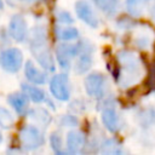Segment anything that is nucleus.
I'll return each mask as SVG.
<instances>
[{
	"instance_id": "obj_1",
	"label": "nucleus",
	"mask_w": 155,
	"mask_h": 155,
	"mask_svg": "<svg viewBox=\"0 0 155 155\" xmlns=\"http://www.w3.org/2000/svg\"><path fill=\"white\" fill-rule=\"evenodd\" d=\"M119 62V84L127 88L138 84L144 76V67L140 58L132 51H119L116 54Z\"/></svg>"
},
{
	"instance_id": "obj_2",
	"label": "nucleus",
	"mask_w": 155,
	"mask_h": 155,
	"mask_svg": "<svg viewBox=\"0 0 155 155\" xmlns=\"http://www.w3.org/2000/svg\"><path fill=\"white\" fill-rule=\"evenodd\" d=\"M30 51L36 62L47 71H53L54 62L53 56L47 42L46 28L44 25H35L30 35Z\"/></svg>"
},
{
	"instance_id": "obj_3",
	"label": "nucleus",
	"mask_w": 155,
	"mask_h": 155,
	"mask_svg": "<svg viewBox=\"0 0 155 155\" xmlns=\"http://www.w3.org/2000/svg\"><path fill=\"white\" fill-rule=\"evenodd\" d=\"M19 142L21 145L27 150H34L40 148L45 143V138L39 127L34 125H27L19 131Z\"/></svg>"
},
{
	"instance_id": "obj_4",
	"label": "nucleus",
	"mask_w": 155,
	"mask_h": 155,
	"mask_svg": "<svg viewBox=\"0 0 155 155\" xmlns=\"http://www.w3.org/2000/svg\"><path fill=\"white\" fill-rule=\"evenodd\" d=\"M82 47V41L76 44H61L56 48V58L61 68L68 71L71 67V59L78 57Z\"/></svg>"
},
{
	"instance_id": "obj_5",
	"label": "nucleus",
	"mask_w": 155,
	"mask_h": 155,
	"mask_svg": "<svg viewBox=\"0 0 155 155\" xmlns=\"http://www.w3.org/2000/svg\"><path fill=\"white\" fill-rule=\"evenodd\" d=\"M23 64V53L17 47H10L0 53V67L8 73H17Z\"/></svg>"
},
{
	"instance_id": "obj_6",
	"label": "nucleus",
	"mask_w": 155,
	"mask_h": 155,
	"mask_svg": "<svg viewBox=\"0 0 155 155\" xmlns=\"http://www.w3.org/2000/svg\"><path fill=\"white\" fill-rule=\"evenodd\" d=\"M101 115H102V122L108 131L114 133L120 128V117L114 99L110 98L104 102Z\"/></svg>"
},
{
	"instance_id": "obj_7",
	"label": "nucleus",
	"mask_w": 155,
	"mask_h": 155,
	"mask_svg": "<svg viewBox=\"0 0 155 155\" xmlns=\"http://www.w3.org/2000/svg\"><path fill=\"white\" fill-rule=\"evenodd\" d=\"M50 91L58 101H68L70 98V84L67 74H56L50 80Z\"/></svg>"
},
{
	"instance_id": "obj_8",
	"label": "nucleus",
	"mask_w": 155,
	"mask_h": 155,
	"mask_svg": "<svg viewBox=\"0 0 155 155\" xmlns=\"http://www.w3.org/2000/svg\"><path fill=\"white\" fill-rule=\"evenodd\" d=\"M107 86L105 76L99 73H92L85 79V90L88 96L94 98H101L104 94Z\"/></svg>"
},
{
	"instance_id": "obj_9",
	"label": "nucleus",
	"mask_w": 155,
	"mask_h": 155,
	"mask_svg": "<svg viewBox=\"0 0 155 155\" xmlns=\"http://www.w3.org/2000/svg\"><path fill=\"white\" fill-rule=\"evenodd\" d=\"M75 12L78 15V17L85 22L87 25L92 27V28H97L99 24L98 17L96 15V12L93 11L92 6L90 5L88 1L86 0H78L75 2Z\"/></svg>"
},
{
	"instance_id": "obj_10",
	"label": "nucleus",
	"mask_w": 155,
	"mask_h": 155,
	"mask_svg": "<svg viewBox=\"0 0 155 155\" xmlns=\"http://www.w3.org/2000/svg\"><path fill=\"white\" fill-rule=\"evenodd\" d=\"M8 31H10L11 38L17 42H22L27 39V34H28L27 22L22 15L17 13V15H13L11 17Z\"/></svg>"
},
{
	"instance_id": "obj_11",
	"label": "nucleus",
	"mask_w": 155,
	"mask_h": 155,
	"mask_svg": "<svg viewBox=\"0 0 155 155\" xmlns=\"http://www.w3.org/2000/svg\"><path fill=\"white\" fill-rule=\"evenodd\" d=\"M24 74L28 81L36 85H44L47 81V74L40 70L31 61H27L24 64Z\"/></svg>"
},
{
	"instance_id": "obj_12",
	"label": "nucleus",
	"mask_w": 155,
	"mask_h": 155,
	"mask_svg": "<svg viewBox=\"0 0 155 155\" xmlns=\"http://www.w3.org/2000/svg\"><path fill=\"white\" fill-rule=\"evenodd\" d=\"M91 65H92L91 47L87 42H82V47L79 53V59L75 64V71L78 74H84L91 68Z\"/></svg>"
},
{
	"instance_id": "obj_13",
	"label": "nucleus",
	"mask_w": 155,
	"mask_h": 155,
	"mask_svg": "<svg viewBox=\"0 0 155 155\" xmlns=\"http://www.w3.org/2000/svg\"><path fill=\"white\" fill-rule=\"evenodd\" d=\"M7 102L18 115L25 114L28 110V107H29V98L24 92L11 93L7 98Z\"/></svg>"
},
{
	"instance_id": "obj_14",
	"label": "nucleus",
	"mask_w": 155,
	"mask_h": 155,
	"mask_svg": "<svg viewBox=\"0 0 155 155\" xmlns=\"http://www.w3.org/2000/svg\"><path fill=\"white\" fill-rule=\"evenodd\" d=\"M85 134L80 131H70L67 136V149L70 154L80 153L85 147Z\"/></svg>"
},
{
	"instance_id": "obj_15",
	"label": "nucleus",
	"mask_w": 155,
	"mask_h": 155,
	"mask_svg": "<svg viewBox=\"0 0 155 155\" xmlns=\"http://www.w3.org/2000/svg\"><path fill=\"white\" fill-rule=\"evenodd\" d=\"M21 86H22V91L28 96V98L31 102L41 103L46 99V94L41 88L35 87L34 85H29V84H22Z\"/></svg>"
},
{
	"instance_id": "obj_16",
	"label": "nucleus",
	"mask_w": 155,
	"mask_h": 155,
	"mask_svg": "<svg viewBox=\"0 0 155 155\" xmlns=\"http://www.w3.org/2000/svg\"><path fill=\"white\" fill-rule=\"evenodd\" d=\"M99 151L105 155H119L122 153V145L115 138H109L101 144Z\"/></svg>"
},
{
	"instance_id": "obj_17",
	"label": "nucleus",
	"mask_w": 155,
	"mask_h": 155,
	"mask_svg": "<svg viewBox=\"0 0 155 155\" xmlns=\"http://www.w3.org/2000/svg\"><path fill=\"white\" fill-rule=\"evenodd\" d=\"M149 0H126L127 12L133 17H139L143 15Z\"/></svg>"
},
{
	"instance_id": "obj_18",
	"label": "nucleus",
	"mask_w": 155,
	"mask_h": 155,
	"mask_svg": "<svg viewBox=\"0 0 155 155\" xmlns=\"http://www.w3.org/2000/svg\"><path fill=\"white\" fill-rule=\"evenodd\" d=\"M28 116H29V119H31L33 121H35V122H38V124H40L42 126L48 125L50 121H51L50 114L44 108H35V109L29 110Z\"/></svg>"
},
{
	"instance_id": "obj_19",
	"label": "nucleus",
	"mask_w": 155,
	"mask_h": 155,
	"mask_svg": "<svg viewBox=\"0 0 155 155\" xmlns=\"http://www.w3.org/2000/svg\"><path fill=\"white\" fill-rule=\"evenodd\" d=\"M56 35L57 39L62 40V41H71V40H76L79 38V31L75 28H57L56 30Z\"/></svg>"
},
{
	"instance_id": "obj_20",
	"label": "nucleus",
	"mask_w": 155,
	"mask_h": 155,
	"mask_svg": "<svg viewBox=\"0 0 155 155\" xmlns=\"http://www.w3.org/2000/svg\"><path fill=\"white\" fill-rule=\"evenodd\" d=\"M93 1L98 6V8H101L104 13L109 16H113L116 12L117 5H119L117 0H93Z\"/></svg>"
},
{
	"instance_id": "obj_21",
	"label": "nucleus",
	"mask_w": 155,
	"mask_h": 155,
	"mask_svg": "<svg viewBox=\"0 0 155 155\" xmlns=\"http://www.w3.org/2000/svg\"><path fill=\"white\" fill-rule=\"evenodd\" d=\"M134 44L137 47L144 50V48H148L151 44V38H150V34L148 31H145L144 29H140L138 31V34L134 36Z\"/></svg>"
},
{
	"instance_id": "obj_22",
	"label": "nucleus",
	"mask_w": 155,
	"mask_h": 155,
	"mask_svg": "<svg viewBox=\"0 0 155 155\" xmlns=\"http://www.w3.org/2000/svg\"><path fill=\"white\" fill-rule=\"evenodd\" d=\"M15 125V117L13 115L5 108L0 107V127L1 128H11Z\"/></svg>"
},
{
	"instance_id": "obj_23",
	"label": "nucleus",
	"mask_w": 155,
	"mask_h": 155,
	"mask_svg": "<svg viewBox=\"0 0 155 155\" xmlns=\"http://www.w3.org/2000/svg\"><path fill=\"white\" fill-rule=\"evenodd\" d=\"M51 142V148L56 154H63V144H62V138L58 132H53L50 137Z\"/></svg>"
},
{
	"instance_id": "obj_24",
	"label": "nucleus",
	"mask_w": 155,
	"mask_h": 155,
	"mask_svg": "<svg viewBox=\"0 0 155 155\" xmlns=\"http://www.w3.org/2000/svg\"><path fill=\"white\" fill-rule=\"evenodd\" d=\"M57 19L61 22V23H63V24H70V23H73V17H71V15L69 13V12H67V11H61L58 15H57Z\"/></svg>"
},
{
	"instance_id": "obj_25",
	"label": "nucleus",
	"mask_w": 155,
	"mask_h": 155,
	"mask_svg": "<svg viewBox=\"0 0 155 155\" xmlns=\"http://www.w3.org/2000/svg\"><path fill=\"white\" fill-rule=\"evenodd\" d=\"M149 85L150 87L155 88V61H153L150 65V71H149Z\"/></svg>"
},
{
	"instance_id": "obj_26",
	"label": "nucleus",
	"mask_w": 155,
	"mask_h": 155,
	"mask_svg": "<svg viewBox=\"0 0 155 155\" xmlns=\"http://www.w3.org/2000/svg\"><path fill=\"white\" fill-rule=\"evenodd\" d=\"M62 124H63L64 126H75V125H78V119L74 117V116L67 115V116H64V117L62 119Z\"/></svg>"
},
{
	"instance_id": "obj_27",
	"label": "nucleus",
	"mask_w": 155,
	"mask_h": 155,
	"mask_svg": "<svg viewBox=\"0 0 155 155\" xmlns=\"http://www.w3.org/2000/svg\"><path fill=\"white\" fill-rule=\"evenodd\" d=\"M149 15H150V17H151V19L155 22V5H153L151 7H150V11H149Z\"/></svg>"
},
{
	"instance_id": "obj_28",
	"label": "nucleus",
	"mask_w": 155,
	"mask_h": 155,
	"mask_svg": "<svg viewBox=\"0 0 155 155\" xmlns=\"http://www.w3.org/2000/svg\"><path fill=\"white\" fill-rule=\"evenodd\" d=\"M22 1H25V2H38V1H41V0H22Z\"/></svg>"
},
{
	"instance_id": "obj_29",
	"label": "nucleus",
	"mask_w": 155,
	"mask_h": 155,
	"mask_svg": "<svg viewBox=\"0 0 155 155\" xmlns=\"http://www.w3.org/2000/svg\"><path fill=\"white\" fill-rule=\"evenodd\" d=\"M2 7H4V2L2 0H0V10H2Z\"/></svg>"
},
{
	"instance_id": "obj_30",
	"label": "nucleus",
	"mask_w": 155,
	"mask_h": 155,
	"mask_svg": "<svg viewBox=\"0 0 155 155\" xmlns=\"http://www.w3.org/2000/svg\"><path fill=\"white\" fill-rule=\"evenodd\" d=\"M1 142H2V136H1V132H0V144H1Z\"/></svg>"
}]
</instances>
